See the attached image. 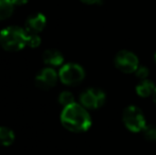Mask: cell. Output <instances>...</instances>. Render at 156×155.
I'll return each instance as SVG.
<instances>
[{
	"instance_id": "52a82bcc",
	"label": "cell",
	"mask_w": 156,
	"mask_h": 155,
	"mask_svg": "<svg viewBox=\"0 0 156 155\" xmlns=\"http://www.w3.org/2000/svg\"><path fill=\"white\" fill-rule=\"evenodd\" d=\"M58 72L51 67H47L37 73V76L35 77V85L38 88L47 90V89L55 86L56 82H58Z\"/></svg>"
},
{
	"instance_id": "8992f818",
	"label": "cell",
	"mask_w": 156,
	"mask_h": 155,
	"mask_svg": "<svg viewBox=\"0 0 156 155\" xmlns=\"http://www.w3.org/2000/svg\"><path fill=\"white\" fill-rule=\"evenodd\" d=\"M106 100V95L100 88H88L80 96V103L87 110H98L102 107Z\"/></svg>"
},
{
	"instance_id": "d6986e66",
	"label": "cell",
	"mask_w": 156,
	"mask_h": 155,
	"mask_svg": "<svg viewBox=\"0 0 156 155\" xmlns=\"http://www.w3.org/2000/svg\"><path fill=\"white\" fill-rule=\"evenodd\" d=\"M152 98H153V102H154L155 105H156V87H155L154 93H153V95H152Z\"/></svg>"
},
{
	"instance_id": "9c48e42d",
	"label": "cell",
	"mask_w": 156,
	"mask_h": 155,
	"mask_svg": "<svg viewBox=\"0 0 156 155\" xmlns=\"http://www.w3.org/2000/svg\"><path fill=\"white\" fill-rule=\"evenodd\" d=\"M43 62L48 66H61L64 63V56L58 50L47 49L43 53Z\"/></svg>"
},
{
	"instance_id": "7a4b0ae2",
	"label": "cell",
	"mask_w": 156,
	"mask_h": 155,
	"mask_svg": "<svg viewBox=\"0 0 156 155\" xmlns=\"http://www.w3.org/2000/svg\"><path fill=\"white\" fill-rule=\"evenodd\" d=\"M27 35L20 27H6L0 31V46L6 51H20L27 45Z\"/></svg>"
},
{
	"instance_id": "ba28073f",
	"label": "cell",
	"mask_w": 156,
	"mask_h": 155,
	"mask_svg": "<svg viewBox=\"0 0 156 155\" xmlns=\"http://www.w3.org/2000/svg\"><path fill=\"white\" fill-rule=\"evenodd\" d=\"M46 23H47V19L45 15L41 13H36L28 17V19L26 20L25 30L28 33L38 34L45 29Z\"/></svg>"
},
{
	"instance_id": "4fadbf2b",
	"label": "cell",
	"mask_w": 156,
	"mask_h": 155,
	"mask_svg": "<svg viewBox=\"0 0 156 155\" xmlns=\"http://www.w3.org/2000/svg\"><path fill=\"white\" fill-rule=\"evenodd\" d=\"M58 102H60L61 105H63L65 107V106L69 105V104L74 103L76 101H74V97L72 95V93L65 90L63 93H61L60 96H58Z\"/></svg>"
},
{
	"instance_id": "9a60e30c",
	"label": "cell",
	"mask_w": 156,
	"mask_h": 155,
	"mask_svg": "<svg viewBox=\"0 0 156 155\" xmlns=\"http://www.w3.org/2000/svg\"><path fill=\"white\" fill-rule=\"evenodd\" d=\"M28 33V32H27ZM41 43V39L38 36V34L28 33L27 35V45L31 48H37Z\"/></svg>"
},
{
	"instance_id": "6da1fadb",
	"label": "cell",
	"mask_w": 156,
	"mask_h": 155,
	"mask_svg": "<svg viewBox=\"0 0 156 155\" xmlns=\"http://www.w3.org/2000/svg\"><path fill=\"white\" fill-rule=\"evenodd\" d=\"M61 122L64 128L73 133H83L91 126V117L86 107L79 103L65 106L61 113Z\"/></svg>"
},
{
	"instance_id": "7c38bea8",
	"label": "cell",
	"mask_w": 156,
	"mask_h": 155,
	"mask_svg": "<svg viewBox=\"0 0 156 155\" xmlns=\"http://www.w3.org/2000/svg\"><path fill=\"white\" fill-rule=\"evenodd\" d=\"M15 4L12 0H0V20L8 19L14 12Z\"/></svg>"
},
{
	"instance_id": "8fae6325",
	"label": "cell",
	"mask_w": 156,
	"mask_h": 155,
	"mask_svg": "<svg viewBox=\"0 0 156 155\" xmlns=\"http://www.w3.org/2000/svg\"><path fill=\"white\" fill-rule=\"evenodd\" d=\"M15 140V134L11 129L6 126H0V146L9 147Z\"/></svg>"
},
{
	"instance_id": "3957f363",
	"label": "cell",
	"mask_w": 156,
	"mask_h": 155,
	"mask_svg": "<svg viewBox=\"0 0 156 155\" xmlns=\"http://www.w3.org/2000/svg\"><path fill=\"white\" fill-rule=\"evenodd\" d=\"M122 120L125 128L133 133L142 132L147 125V120L142 111L135 105H129L124 108Z\"/></svg>"
},
{
	"instance_id": "2e32d148",
	"label": "cell",
	"mask_w": 156,
	"mask_h": 155,
	"mask_svg": "<svg viewBox=\"0 0 156 155\" xmlns=\"http://www.w3.org/2000/svg\"><path fill=\"white\" fill-rule=\"evenodd\" d=\"M134 73H135L136 77H137L138 79H140V80H146V79H148L150 71H149L148 67H146V66H139L137 69H136V71Z\"/></svg>"
},
{
	"instance_id": "30bf717a",
	"label": "cell",
	"mask_w": 156,
	"mask_h": 155,
	"mask_svg": "<svg viewBox=\"0 0 156 155\" xmlns=\"http://www.w3.org/2000/svg\"><path fill=\"white\" fill-rule=\"evenodd\" d=\"M155 87V84L151 80H141V82L136 86V93L141 98H148L153 95Z\"/></svg>"
},
{
	"instance_id": "e0dca14e",
	"label": "cell",
	"mask_w": 156,
	"mask_h": 155,
	"mask_svg": "<svg viewBox=\"0 0 156 155\" xmlns=\"http://www.w3.org/2000/svg\"><path fill=\"white\" fill-rule=\"evenodd\" d=\"M81 2L85 4H98L101 3V0H80Z\"/></svg>"
},
{
	"instance_id": "277c9868",
	"label": "cell",
	"mask_w": 156,
	"mask_h": 155,
	"mask_svg": "<svg viewBox=\"0 0 156 155\" xmlns=\"http://www.w3.org/2000/svg\"><path fill=\"white\" fill-rule=\"evenodd\" d=\"M85 70L81 65L76 63H68L61 68L58 72V79L61 82L68 86L78 85L84 80Z\"/></svg>"
},
{
	"instance_id": "ffe728a7",
	"label": "cell",
	"mask_w": 156,
	"mask_h": 155,
	"mask_svg": "<svg viewBox=\"0 0 156 155\" xmlns=\"http://www.w3.org/2000/svg\"><path fill=\"white\" fill-rule=\"evenodd\" d=\"M154 60H155V62H156V52H155V54H154Z\"/></svg>"
},
{
	"instance_id": "5b68a950",
	"label": "cell",
	"mask_w": 156,
	"mask_h": 155,
	"mask_svg": "<svg viewBox=\"0 0 156 155\" xmlns=\"http://www.w3.org/2000/svg\"><path fill=\"white\" fill-rule=\"evenodd\" d=\"M115 66L123 73H133L139 67V60L134 52L129 50H121L115 56Z\"/></svg>"
},
{
	"instance_id": "ac0fdd59",
	"label": "cell",
	"mask_w": 156,
	"mask_h": 155,
	"mask_svg": "<svg viewBox=\"0 0 156 155\" xmlns=\"http://www.w3.org/2000/svg\"><path fill=\"white\" fill-rule=\"evenodd\" d=\"M12 1L15 5H23V4L27 3L29 0H12Z\"/></svg>"
},
{
	"instance_id": "5bb4252c",
	"label": "cell",
	"mask_w": 156,
	"mask_h": 155,
	"mask_svg": "<svg viewBox=\"0 0 156 155\" xmlns=\"http://www.w3.org/2000/svg\"><path fill=\"white\" fill-rule=\"evenodd\" d=\"M144 136L147 140L149 141H156V125H152V124H147L146 128L142 131Z\"/></svg>"
}]
</instances>
